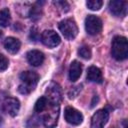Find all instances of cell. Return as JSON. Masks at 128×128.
Returning <instances> with one entry per match:
<instances>
[{
  "label": "cell",
  "mask_w": 128,
  "mask_h": 128,
  "mask_svg": "<svg viewBox=\"0 0 128 128\" xmlns=\"http://www.w3.org/2000/svg\"><path fill=\"white\" fill-rule=\"evenodd\" d=\"M39 76L34 71H24L20 74V85L18 86V91L21 94H29L33 91L38 83Z\"/></svg>",
  "instance_id": "cell-1"
},
{
  "label": "cell",
  "mask_w": 128,
  "mask_h": 128,
  "mask_svg": "<svg viewBox=\"0 0 128 128\" xmlns=\"http://www.w3.org/2000/svg\"><path fill=\"white\" fill-rule=\"evenodd\" d=\"M111 54L118 61L125 60L128 57V42L125 37H114L111 45Z\"/></svg>",
  "instance_id": "cell-2"
},
{
  "label": "cell",
  "mask_w": 128,
  "mask_h": 128,
  "mask_svg": "<svg viewBox=\"0 0 128 128\" xmlns=\"http://www.w3.org/2000/svg\"><path fill=\"white\" fill-rule=\"evenodd\" d=\"M43 112L44 114L42 116V119L44 126L46 128H54L57 125L59 118V112H60L59 104H52L49 102L48 107Z\"/></svg>",
  "instance_id": "cell-3"
},
{
  "label": "cell",
  "mask_w": 128,
  "mask_h": 128,
  "mask_svg": "<svg viewBox=\"0 0 128 128\" xmlns=\"http://www.w3.org/2000/svg\"><path fill=\"white\" fill-rule=\"evenodd\" d=\"M59 30L62 35L68 40H73L78 34V27L75 21L72 19L62 20L59 23Z\"/></svg>",
  "instance_id": "cell-4"
},
{
  "label": "cell",
  "mask_w": 128,
  "mask_h": 128,
  "mask_svg": "<svg viewBox=\"0 0 128 128\" xmlns=\"http://www.w3.org/2000/svg\"><path fill=\"white\" fill-rule=\"evenodd\" d=\"M45 98L52 104H59L62 99L61 87L57 83L51 82L45 90Z\"/></svg>",
  "instance_id": "cell-5"
},
{
  "label": "cell",
  "mask_w": 128,
  "mask_h": 128,
  "mask_svg": "<svg viewBox=\"0 0 128 128\" xmlns=\"http://www.w3.org/2000/svg\"><path fill=\"white\" fill-rule=\"evenodd\" d=\"M85 29L90 35H97L102 30V21L95 15H88L85 19Z\"/></svg>",
  "instance_id": "cell-6"
},
{
  "label": "cell",
  "mask_w": 128,
  "mask_h": 128,
  "mask_svg": "<svg viewBox=\"0 0 128 128\" xmlns=\"http://www.w3.org/2000/svg\"><path fill=\"white\" fill-rule=\"evenodd\" d=\"M109 119V112L106 109L96 111L91 119V128H104Z\"/></svg>",
  "instance_id": "cell-7"
},
{
  "label": "cell",
  "mask_w": 128,
  "mask_h": 128,
  "mask_svg": "<svg viewBox=\"0 0 128 128\" xmlns=\"http://www.w3.org/2000/svg\"><path fill=\"white\" fill-rule=\"evenodd\" d=\"M127 1H120V0H114L109 2V10L110 12L117 17H124L127 14Z\"/></svg>",
  "instance_id": "cell-8"
},
{
  "label": "cell",
  "mask_w": 128,
  "mask_h": 128,
  "mask_svg": "<svg viewBox=\"0 0 128 128\" xmlns=\"http://www.w3.org/2000/svg\"><path fill=\"white\" fill-rule=\"evenodd\" d=\"M65 120L71 125H79L83 121V115L73 107H66L64 111Z\"/></svg>",
  "instance_id": "cell-9"
},
{
  "label": "cell",
  "mask_w": 128,
  "mask_h": 128,
  "mask_svg": "<svg viewBox=\"0 0 128 128\" xmlns=\"http://www.w3.org/2000/svg\"><path fill=\"white\" fill-rule=\"evenodd\" d=\"M41 41L43 42L44 45L47 47H56L60 43V37L59 35L53 31V30H45L41 34Z\"/></svg>",
  "instance_id": "cell-10"
},
{
  "label": "cell",
  "mask_w": 128,
  "mask_h": 128,
  "mask_svg": "<svg viewBox=\"0 0 128 128\" xmlns=\"http://www.w3.org/2000/svg\"><path fill=\"white\" fill-rule=\"evenodd\" d=\"M20 109V102L13 97H7L3 102V110L10 116H16Z\"/></svg>",
  "instance_id": "cell-11"
},
{
  "label": "cell",
  "mask_w": 128,
  "mask_h": 128,
  "mask_svg": "<svg viewBox=\"0 0 128 128\" xmlns=\"http://www.w3.org/2000/svg\"><path fill=\"white\" fill-rule=\"evenodd\" d=\"M29 64L32 66H39L44 61V54L38 50H31L26 54Z\"/></svg>",
  "instance_id": "cell-12"
},
{
  "label": "cell",
  "mask_w": 128,
  "mask_h": 128,
  "mask_svg": "<svg viewBox=\"0 0 128 128\" xmlns=\"http://www.w3.org/2000/svg\"><path fill=\"white\" fill-rule=\"evenodd\" d=\"M87 79L94 83H102L103 76L101 70L96 66H90L87 70Z\"/></svg>",
  "instance_id": "cell-13"
},
{
  "label": "cell",
  "mask_w": 128,
  "mask_h": 128,
  "mask_svg": "<svg viewBox=\"0 0 128 128\" xmlns=\"http://www.w3.org/2000/svg\"><path fill=\"white\" fill-rule=\"evenodd\" d=\"M4 47L11 54H15V53H17L19 51V49L21 47V43L17 38L8 37V38H6L4 40Z\"/></svg>",
  "instance_id": "cell-14"
},
{
  "label": "cell",
  "mask_w": 128,
  "mask_h": 128,
  "mask_svg": "<svg viewBox=\"0 0 128 128\" xmlns=\"http://www.w3.org/2000/svg\"><path fill=\"white\" fill-rule=\"evenodd\" d=\"M82 74V64L78 61H73L69 68V79L72 82H75L79 79Z\"/></svg>",
  "instance_id": "cell-15"
},
{
  "label": "cell",
  "mask_w": 128,
  "mask_h": 128,
  "mask_svg": "<svg viewBox=\"0 0 128 128\" xmlns=\"http://www.w3.org/2000/svg\"><path fill=\"white\" fill-rule=\"evenodd\" d=\"M11 16H10V11L8 8H4L0 10V26L2 27H7L10 24Z\"/></svg>",
  "instance_id": "cell-16"
},
{
  "label": "cell",
  "mask_w": 128,
  "mask_h": 128,
  "mask_svg": "<svg viewBox=\"0 0 128 128\" xmlns=\"http://www.w3.org/2000/svg\"><path fill=\"white\" fill-rule=\"evenodd\" d=\"M48 105H49V101L45 98V96H42V97H40L37 101H36V103H35V112H37V113H43V111L48 107Z\"/></svg>",
  "instance_id": "cell-17"
},
{
  "label": "cell",
  "mask_w": 128,
  "mask_h": 128,
  "mask_svg": "<svg viewBox=\"0 0 128 128\" xmlns=\"http://www.w3.org/2000/svg\"><path fill=\"white\" fill-rule=\"evenodd\" d=\"M39 3L37 2L36 4H34L33 6L30 7V11H29V16L35 21L38 20L41 17V7L38 6Z\"/></svg>",
  "instance_id": "cell-18"
},
{
  "label": "cell",
  "mask_w": 128,
  "mask_h": 128,
  "mask_svg": "<svg viewBox=\"0 0 128 128\" xmlns=\"http://www.w3.org/2000/svg\"><path fill=\"white\" fill-rule=\"evenodd\" d=\"M86 5L89 9L95 11V10H99L102 7L103 2L101 0H89V1L86 2Z\"/></svg>",
  "instance_id": "cell-19"
},
{
  "label": "cell",
  "mask_w": 128,
  "mask_h": 128,
  "mask_svg": "<svg viewBox=\"0 0 128 128\" xmlns=\"http://www.w3.org/2000/svg\"><path fill=\"white\" fill-rule=\"evenodd\" d=\"M78 54L84 58V59H90L91 58V50L88 46H82L78 50Z\"/></svg>",
  "instance_id": "cell-20"
},
{
  "label": "cell",
  "mask_w": 128,
  "mask_h": 128,
  "mask_svg": "<svg viewBox=\"0 0 128 128\" xmlns=\"http://www.w3.org/2000/svg\"><path fill=\"white\" fill-rule=\"evenodd\" d=\"M53 3L58 9H60L63 12H66L69 10V4L66 1H54Z\"/></svg>",
  "instance_id": "cell-21"
},
{
  "label": "cell",
  "mask_w": 128,
  "mask_h": 128,
  "mask_svg": "<svg viewBox=\"0 0 128 128\" xmlns=\"http://www.w3.org/2000/svg\"><path fill=\"white\" fill-rule=\"evenodd\" d=\"M8 65H9V61H8V59H7L4 55L0 54V71H4V70H6V69L8 68Z\"/></svg>",
  "instance_id": "cell-22"
},
{
  "label": "cell",
  "mask_w": 128,
  "mask_h": 128,
  "mask_svg": "<svg viewBox=\"0 0 128 128\" xmlns=\"http://www.w3.org/2000/svg\"><path fill=\"white\" fill-rule=\"evenodd\" d=\"M1 36H2V31L0 30V37H1Z\"/></svg>",
  "instance_id": "cell-23"
},
{
  "label": "cell",
  "mask_w": 128,
  "mask_h": 128,
  "mask_svg": "<svg viewBox=\"0 0 128 128\" xmlns=\"http://www.w3.org/2000/svg\"><path fill=\"white\" fill-rule=\"evenodd\" d=\"M2 122V118H1V115H0V123Z\"/></svg>",
  "instance_id": "cell-24"
}]
</instances>
